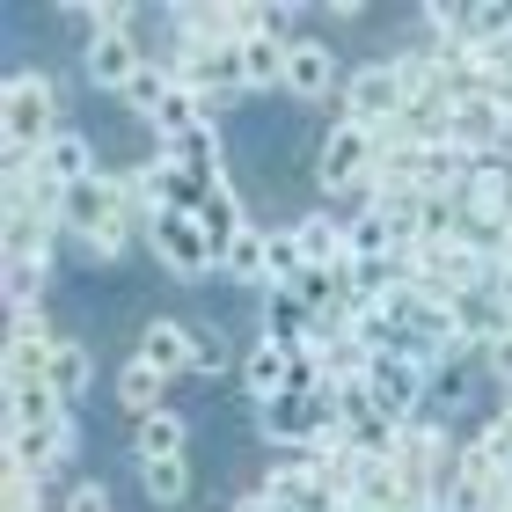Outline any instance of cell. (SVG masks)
Masks as SVG:
<instances>
[{"instance_id":"26","label":"cell","mask_w":512,"mask_h":512,"mask_svg":"<svg viewBox=\"0 0 512 512\" xmlns=\"http://www.w3.org/2000/svg\"><path fill=\"white\" fill-rule=\"evenodd\" d=\"M198 227H205V242H213V249H227V242L242 235V198L227 191V183H213L205 205H198Z\"/></svg>"},{"instance_id":"6","label":"cell","mask_w":512,"mask_h":512,"mask_svg":"<svg viewBox=\"0 0 512 512\" xmlns=\"http://www.w3.org/2000/svg\"><path fill=\"white\" fill-rule=\"evenodd\" d=\"M256 417H264V439H278V447H286V454H308L315 447V432L322 425H330V403H322V395H271V403H256Z\"/></svg>"},{"instance_id":"16","label":"cell","mask_w":512,"mask_h":512,"mask_svg":"<svg viewBox=\"0 0 512 512\" xmlns=\"http://www.w3.org/2000/svg\"><path fill=\"white\" fill-rule=\"evenodd\" d=\"M66 410L59 403V388L52 381H8V432H22V425H66Z\"/></svg>"},{"instance_id":"34","label":"cell","mask_w":512,"mask_h":512,"mask_svg":"<svg viewBox=\"0 0 512 512\" xmlns=\"http://www.w3.org/2000/svg\"><path fill=\"white\" fill-rule=\"evenodd\" d=\"M491 293L505 300V315H512V264H498V271H491Z\"/></svg>"},{"instance_id":"28","label":"cell","mask_w":512,"mask_h":512,"mask_svg":"<svg viewBox=\"0 0 512 512\" xmlns=\"http://www.w3.org/2000/svg\"><path fill=\"white\" fill-rule=\"evenodd\" d=\"M242 81L249 88H286V44L278 37H249L242 44Z\"/></svg>"},{"instance_id":"13","label":"cell","mask_w":512,"mask_h":512,"mask_svg":"<svg viewBox=\"0 0 512 512\" xmlns=\"http://www.w3.org/2000/svg\"><path fill=\"white\" fill-rule=\"evenodd\" d=\"M264 344H286V352H308V344H315V308L293 286L264 300Z\"/></svg>"},{"instance_id":"27","label":"cell","mask_w":512,"mask_h":512,"mask_svg":"<svg viewBox=\"0 0 512 512\" xmlns=\"http://www.w3.org/2000/svg\"><path fill=\"white\" fill-rule=\"evenodd\" d=\"M139 491H147L154 505H183V498H191V469H183V454H169V461H139Z\"/></svg>"},{"instance_id":"3","label":"cell","mask_w":512,"mask_h":512,"mask_svg":"<svg viewBox=\"0 0 512 512\" xmlns=\"http://www.w3.org/2000/svg\"><path fill=\"white\" fill-rule=\"evenodd\" d=\"M147 235H154L161 271H176L183 286H198V278H213V271H220V249L205 242L198 213H154V220H147Z\"/></svg>"},{"instance_id":"15","label":"cell","mask_w":512,"mask_h":512,"mask_svg":"<svg viewBox=\"0 0 512 512\" xmlns=\"http://www.w3.org/2000/svg\"><path fill=\"white\" fill-rule=\"evenodd\" d=\"M44 381L59 388L66 410L88 403V388H96V359H88V344H81V337H59V344H52V366H44Z\"/></svg>"},{"instance_id":"20","label":"cell","mask_w":512,"mask_h":512,"mask_svg":"<svg viewBox=\"0 0 512 512\" xmlns=\"http://www.w3.org/2000/svg\"><path fill=\"white\" fill-rule=\"evenodd\" d=\"M183 439H191V425H183L176 410H147L139 432H132V454L139 461H169V454H183Z\"/></svg>"},{"instance_id":"4","label":"cell","mask_w":512,"mask_h":512,"mask_svg":"<svg viewBox=\"0 0 512 512\" xmlns=\"http://www.w3.org/2000/svg\"><path fill=\"white\" fill-rule=\"evenodd\" d=\"M403 110H410V88H403V74H395V59L359 66V74L344 81V118H352V125L395 132V125H403Z\"/></svg>"},{"instance_id":"31","label":"cell","mask_w":512,"mask_h":512,"mask_svg":"<svg viewBox=\"0 0 512 512\" xmlns=\"http://www.w3.org/2000/svg\"><path fill=\"white\" fill-rule=\"evenodd\" d=\"M483 447H491L498 461H512V403H505V410L491 417V425H483Z\"/></svg>"},{"instance_id":"33","label":"cell","mask_w":512,"mask_h":512,"mask_svg":"<svg viewBox=\"0 0 512 512\" xmlns=\"http://www.w3.org/2000/svg\"><path fill=\"white\" fill-rule=\"evenodd\" d=\"M66 512H110V491H103V483H81V491L66 498Z\"/></svg>"},{"instance_id":"32","label":"cell","mask_w":512,"mask_h":512,"mask_svg":"<svg viewBox=\"0 0 512 512\" xmlns=\"http://www.w3.org/2000/svg\"><path fill=\"white\" fill-rule=\"evenodd\" d=\"M483 359H491V374H498V381H512V330L483 344Z\"/></svg>"},{"instance_id":"11","label":"cell","mask_w":512,"mask_h":512,"mask_svg":"<svg viewBox=\"0 0 512 512\" xmlns=\"http://www.w3.org/2000/svg\"><path fill=\"white\" fill-rule=\"evenodd\" d=\"M395 249H403V242H395V227H388L381 213H366V205H359V213L344 220V264H352V271L395 264Z\"/></svg>"},{"instance_id":"1","label":"cell","mask_w":512,"mask_h":512,"mask_svg":"<svg viewBox=\"0 0 512 512\" xmlns=\"http://www.w3.org/2000/svg\"><path fill=\"white\" fill-rule=\"evenodd\" d=\"M0 132H8V154H44L59 125V81L52 74H15L8 96H0Z\"/></svg>"},{"instance_id":"10","label":"cell","mask_w":512,"mask_h":512,"mask_svg":"<svg viewBox=\"0 0 512 512\" xmlns=\"http://www.w3.org/2000/svg\"><path fill=\"white\" fill-rule=\"evenodd\" d=\"M139 66H147V52L132 44V30H110V37H96V44H88V81H96V88H110V96H125Z\"/></svg>"},{"instance_id":"19","label":"cell","mask_w":512,"mask_h":512,"mask_svg":"<svg viewBox=\"0 0 512 512\" xmlns=\"http://www.w3.org/2000/svg\"><path fill=\"white\" fill-rule=\"evenodd\" d=\"M286 374H293V352H286V344H249V359H242L249 403H271V395H286Z\"/></svg>"},{"instance_id":"2","label":"cell","mask_w":512,"mask_h":512,"mask_svg":"<svg viewBox=\"0 0 512 512\" xmlns=\"http://www.w3.org/2000/svg\"><path fill=\"white\" fill-rule=\"evenodd\" d=\"M366 395H374V410L403 432L410 417L432 403V366L410 359V352H374V359H366Z\"/></svg>"},{"instance_id":"24","label":"cell","mask_w":512,"mask_h":512,"mask_svg":"<svg viewBox=\"0 0 512 512\" xmlns=\"http://www.w3.org/2000/svg\"><path fill=\"white\" fill-rule=\"evenodd\" d=\"M44 286H52V256H8V308L15 315H37Z\"/></svg>"},{"instance_id":"22","label":"cell","mask_w":512,"mask_h":512,"mask_svg":"<svg viewBox=\"0 0 512 512\" xmlns=\"http://www.w3.org/2000/svg\"><path fill=\"white\" fill-rule=\"evenodd\" d=\"M139 359L161 366V374H183V366H191V330H183V322H147V330H139Z\"/></svg>"},{"instance_id":"7","label":"cell","mask_w":512,"mask_h":512,"mask_svg":"<svg viewBox=\"0 0 512 512\" xmlns=\"http://www.w3.org/2000/svg\"><path fill=\"white\" fill-rule=\"evenodd\" d=\"M505 132H512V118L491 103V96H461L454 103V118H447V139L469 161H491V154H505Z\"/></svg>"},{"instance_id":"14","label":"cell","mask_w":512,"mask_h":512,"mask_svg":"<svg viewBox=\"0 0 512 512\" xmlns=\"http://www.w3.org/2000/svg\"><path fill=\"white\" fill-rule=\"evenodd\" d=\"M161 161H176L191 183L213 191V183H220V132H213V125H191L183 139H161Z\"/></svg>"},{"instance_id":"12","label":"cell","mask_w":512,"mask_h":512,"mask_svg":"<svg viewBox=\"0 0 512 512\" xmlns=\"http://www.w3.org/2000/svg\"><path fill=\"white\" fill-rule=\"evenodd\" d=\"M37 161H44V176H52V183H66V191H81V183H96V176H103V169H96V139L74 132V125L52 132V147H44Z\"/></svg>"},{"instance_id":"30","label":"cell","mask_w":512,"mask_h":512,"mask_svg":"<svg viewBox=\"0 0 512 512\" xmlns=\"http://www.w3.org/2000/svg\"><path fill=\"white\" fill-rule=\"evenodd\" d=\"M227 366H235L227 330H191V374H227Z\"/></svg>"},{"instance_id":"9","label":"cell","mask_w":512,"mask_h":512,"mask_svg":"<svg viewBox=\"0 0 512 512\" xmlns=\"http://www.w3.org/2000/svg\"><path fill=\"white\" fill-rule=\"evenodd\" d=\"M66 447H74V425H22V432H8V469L15 476H59Z\"/></svg>"},{"instance_id":"23","label":"cell","mask_w":512,"mask_h":512,"mask_svg":"<svg viewBox=\"0 0 512 512\" xmlns=\"http://www.w3.org/2000/svg\"><path fill=\"white\" fill-rule=\"evenodd\" d=\"M161 388H169V374H161V366H147V359H125V374H118V403L132 410V417H147V410H169L161 403Z\"/></svg>"},{"instance_id":"29","label":"cell","mask_w":512,"mask_h":512,"mask_svg":"<svg viewBox=\"0 0 512 512\" xmlns=\"http://www.w3.org/2000/svg\"><path fill=\"white\" fill-rule=\"evenodd\" d=\"M220 271L242 278V286H264V227H242V235L220 249Z\"/></svg>"},{"instance_id":"5","label":"cell","mask_w":512,"mask_h":512,"mask_svg":"<svg viewBox=\"0 0 512 512\" xmlns=\"http://www.w3.org/2000/svg\"><path fill=\"white\" fill-rule=\"evenodd\" d=\"M374 161H381V132L374 125H352L344 118L330 139H322V191H366L374 183Z\"/></svg>"},{"instance_id":"8","label":"cell","mask_w":512,"mask_h":512,"mask_svg":"<svg viewBox=\"0 0 512 512\" xmlns=\"http://www.w3.org/2000/svg\"><path fill=\"white\" fill-rule=\"evenodd\" d=\"M286 96L293 103H330L337 96V52L322 37H293L286 44Z\"/></svg>"},{"instance_id":"35","label":"cell","mask_w":512,"mask_h":512,"mask_svg":"<svg viewBox=\"0 0 512 512\" xmlns=\"http://www.w3.org/2000/svg\"><path fill=\"white\" fill-rule=\"evenodd\" d=\"M498 264H512V220H505V249H498Z\"/></svg>"},{"instance_id":"17","label":"cell","mask_w":512,"mask_h":512,"mask_svg":"<svg viewBox=\"0 0 512 512\" xmlns=\"http://www.w3.org/2000/svg\"><path fill=\"white\" fill-rule=\"evenodd\" d=\"M293 235H300V256H308V271H352V264H344V220H337V213H308V220H293Z\"/></svg>"},{"instance_id":"18","label":"cell","mask_w":512,"mask_h":512,"mask_svg":"<svg viewBox=\"0 0 512 512\" xmlns=\"http://www.w3.org/2000/svg\"><path fill=\"white\" fill-rule=\"evenodd\" d=\"M52 330H37V315H15V337H8V381H44L52 366Z\"/></svg>"},{"instance_id":"21","label":"cell","mask_w":512,"mask_h":512,"mask_svg":"<svg viewBox=\"0 0 512 512\" xmlns=\"http://www.w3.org/2000/svg\"><path fill=\"white\" fill-rule=\"evenodd\" d=\"M300 271H308L300 235H293V227H264V286L286 293V286H300Z\"/></svg>"},{"instance_id":"25","label":"cell","mask_w":512,"mask_h":512,"mask_svg":"<svg viewBox=\"0 0 512 512\" xmlns=\"http://www.w3.org/2000/svg\"><path fill=\"white\" fill-rule=\"evenodd\" d=\"M169 96H176V74H169V66H139V74H132V88H125V110H139V118H161V110H169Z\"/></svg>"}]
</instances>
